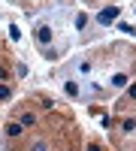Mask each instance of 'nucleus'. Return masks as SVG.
<instances>
[{"label": "nucleus", "instance_id": "2eb2a0df", "mask_svg": "<svg viewBox=\"0 0 136 151\" xmlns=\"http://www.w3.org/2000/svg\"><path fill=\"white\" fill-rule=\"evenodd\" d=\"M88 151H100V145H97V142H91V145H88Z\"/></svg>", "mask_w": 136, "mask_h": 151}, {"label": "nucleus", "instance_id": "9b49d317", "mask_svg": "<svg viewBox=\"0 0 136 151\" xmlns=\"http://www.w3.org/2000/svg\"><path fill=\"white\" fill-rule=\"evenodd\" d=\"M3 100H12V85H0V103Z\"/></svg>", "mask_w": 136, "mask_h": 151}, {"label": "nucleus", "instance_id": "20e7f679", "mask_svg": "<svg viewBox=\"0 0 136 151\" xmlns=\"http://www.w3.org/2000/svg\"><path fill=\"white\" fill-rule=\"evenodd\" d=\"M24 133V127L18 121H6V127H3V136H9V139H15V136H21Z\"/></svg>", "mask_w": 136, "mask_h": 151}, {"label": "nucleus", "instance_id": "dca6fc26", "mask_svg": "<svg viewBox=\"0 0 136 151\" xmlns=\"http://www.w3.org/2000/svg\"><path fill=\"white\" fill-rule=\"evenodd\" d=\"M0 79H9V76H6V70H3V64H0Z\"/></svg>", "mask_w": 136, "mask_h": 151}, {"label": "nucleus", "instance_id": "f3484780", "mask_svg": "<svg viewBox=\"0 0 136 151\" xmlns=\"http://www.w3.org/2000/svg\"><path fill=\"white\" fill-rule=\"evenodd\" d=\"M0 145H3V139H0Z\"/></svg>", "mask_w": 136, "mask_h": 151}, {"label": "nucleus", "instance_id": "0eeeda50", "mask_svg": "<svg viewBox=\"0 0 136 151\" xmlns=\"http://www.w3.org/2000/svg\"><path fill=\"white\" fill-rule=\"evenodd\" d=\"M73 27H76V30H85V27H88V12H79V15L73 18Z\"/></svg>", "mask_w": 136, "mask_h": 151}, {"label": "nucleus", "instance_id": "6e6552de", "mask_svg": "<svg viewBox=\"0 0 136 151\" xmlns=\"http://www.w3.org/2000/svg\"><path fill=\"white\" fill-rule=\"evenodd\" d=\"M18 124H21V127H33V124H36V112H24V115L18 118Z\"/></svg>", "mask_w": 136, "mask_h": 151}, {"label": "nucleus", "instance_id": "f257e3e1", "mask_svg": "<svg viewBox=\"0 0 136 151\" xmlns=\"http://www.w3.org/2000/svg\"><path fill=\"white\" fill-rule=\"evenodd\" d=\"M33 40H36L40 48H48V45H52V42H55V27H52V21H45V18L33 21Z\"/></svg>", "mask_w": 136, "mask_h": 151}, {"label": "nucleus", "instance_id": "7ed1b4c3", "mask_svg": "<svg viewBox=\"0 0 136 151\" xmlns=\"http://www.w3.org/2000/svg\"><path fill=\"white\" fill-rule=\"evenodd\" d=\"M109 85H112L115 91H121V88H127V85H130V76H127V73H115L112 79H109Z\"/></svg>", "mask_w": 136, "mask_h": 151}, {"label": "nucleus", "instance_id": "ddd939ff", "mask_svg": "<svg viewBox=\"0 0 136 151\" xmlns=\"http://www.w3.org/2000/svg\"><path fill=\"white\" fill-rule=\"evenodd\" d=\"M118 30H121V33H133L136 27H133V24H127V21H121V24H118Z\"/></svg>", "mask_w": 136, "mask_h": 151}, {"label": "nucleus", "instance_id": "1a4fd4ad", "mask_svg": "<svg viewBox=\"0 0 136 151\" xmlns=\"http://www.w3.org/2000/svg\"><path fill=\"white\" fill-rule=\"evenodd\" d=\"M64 91H67L70 97H79V94H82L79 85H76V79H67V82H64Z\"/></svg>", "mask_w": 136, "mask_h": 151}, {"label": "nucleus", "instance_id": "f03ea898", "mask_svg": "<svg viewBox=\"0 0 136 151\" xmlns=\"http://www.w3.org/2000/svg\"><path fill=\"white\" fill-rule=\"evenodd\" d=\"M118 12H121V6H106V9H100L97 21H100V24H112V21L118 18Z\"/></svg>", "mask_w": 136, "mask_h": 151}, {"label": "nucleus", "instance_id": "9d476101", "mask_svg": "<svg viewBox=\"0 0 136 151\" xmlns=\"http://www.w3.org/2000/svg\"><path fill=\"white\" fill-rule=\"evenodd\" d=\"M27 151H48V139H42V136H40V139H33Z\"/></svg>", "mask_w": 136, "mask_h": 151}, {"label": "nucleus", "instance_id": "423d86ee", "mask_svg": "<svg viewBox=\"0 0 136 151\" xmlns=\"http://www.w3.org/2000/svg\"><path fill=\"white\" fill-rule=\"evenodd\" d=\"M121 133H124V136L136 133V118H124V121H121Z\"/></svg>", "mask_w": 136, "mask_h": 151}, {"label": "nucleus", "instance_id": "f8f14e48", "mask_svg": "<svg viewBox=\"0 0 136 151\" xmlns=\"http://www.w3.org/2000/svg\"><path fill=\"white\" fill-rule=\"evenodd\" d=\"M9 40H12V42H18V40H21V30L15 27V24H9Z\"/></svg>", "mask_w": 136, "mask_h": 151}, {"label": "nucleus", "instance_id": "4468645a", "mask_svg": "<svg viewBox=\"0 0 136 151\" xmlns=\"http://www.w3.org/2000/svg\"><path fill=\"white\" fill-rule=\"evenodd\" d=\"M127 100H130V103L136 100V85H127Z\"/></svg>", "mask_w": 136, "mask_h": 151}, {"label": "nucleus", "instance_id": "39448f33", "mask_svg": "<svg viewBox=\"0 0 136 151\" xmlns=\"http://www.w3.org/2000/svg\"><path fill=\"white\" fill-rule=\"evenodd\" d=\"M73 67H76V73L82 76V79H88V76L94 73V64H91V60H76Z\"/></svg>", "mask_w": 136, "mask_h": 151}]
</instances>
